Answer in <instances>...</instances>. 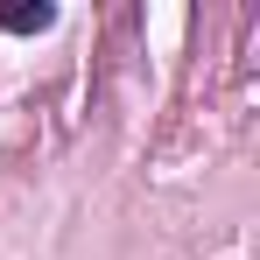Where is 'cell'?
Masks as SVG:
<instances>
[{"instance_id": "cell-1", "label": "cell", "mask_w": 260, "mask_h": 260, "mask_svg": "<svg viewBox=\"0 0 260 260\" xmlns=\"http://www.w3.org/2000/svg\"><path fill=\"white\" fill-rule=\"evenodd\" d=\"M0 28L7 36H43V28H56V7L49 0H7L0 7Z\"/></svg>"}]
</instances>
